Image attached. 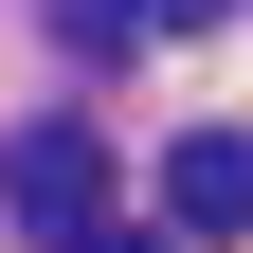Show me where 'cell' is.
<instances>
[{
	"label": "cell",
	"mask_w": 253,
	"mask_h": 253,
	"mask_svg": "<svg viewBox=\"0 0 253 253\" xmlns=\"http://www.w3.org/2000/svg\"><path fill=\"white\" fill-rule=\"evenodd\" d=\"M0 199H18V235H73V217H109V145H90L73 109H37L0 145Z\"/></svg>",
	"instance_id": "cell-1"
},
{
	"label": "cell",
	"mask_w": 253,
	"mask_h": 253,
	"mask_svg": "<svg viewBox=\"0 0 253 253\" xmlns=\"http://www.w3.org/2000/svg\"><path fill=\"white\" fill-rule=\"evenodd\" d=\"M163 217L181 235H253V126H181L163 145Z\"/></svg>",
	"instance_id": "cell-2"
},
{
	"label": "cell",
	"mask_w": 253,
	"mask_h": 253,
	"mask_svg": "<svg viewBox=\"0 0 253 253\" xmlns=\"http://www.w3.org/2000/svg\"><path fill=\"white\" fill-rule=\"evenodd\" d=\"M54 37H73V54H126V37H145V0H54Z\"/></svg>",
	"instance_id": "cell-3"
},
{
	"label": "cell",
	"mask_w": 253,
	"mask_h": 253,
	"mask_svg": "<svg viewBox=\"0 0 253 253\" xmlns=\"http://www.w3.org/2000/svg\"><path fill=\"white\" fill-rule=\"evenodd\" d=\"M54 253H163V235H109V217H73V235H54Z\"/></svg>",
	"instance_id": "cell-4"
},
{
	"label": "cell",
	"mask_w": 253,
	"mask_h": 253,
	"mask_svg": "<svg viewBox=\"0 0 253 253\" xmlns=\"http://www.w3.org/2000/svg\"><path fill=\"white\" fill-rule=\"evenodd\" d=\"M199 18H217V0H145V37H199Z\"/></svg>",
	"instance_id": "cell-5"
}]
</instances>
